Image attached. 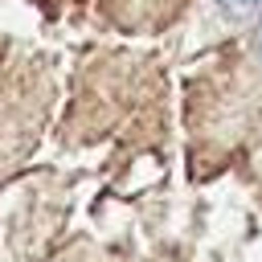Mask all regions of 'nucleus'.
I'll return each instance as SVG.
<instances>
[{"label": "nucleus", "instance_id": "obj_2", "mask_svg": "<svg viewBox=\"0 0 262 262\" xmlns=\"http://www.w3.org/2000/svg\"><path fill=\"white\" fill-rule=\"evenodd\" d=\"M258 57H262V20H258Z\"/></svg>", "mask_w": 262, "mask_h": 262}, {"label": "nucleus", "instance_id": "obj_1", "mask_svg": "<svg viewBox=\"0 0 262 262\" xmlns=\"http://www.w3.org/2000/svg\"><path fill=\"white\" fill-rule=\"evenodd\" d=\"M225 16L233 20H246V16H262V0H217Z\"/></svg>", "mask_w": 262, "mask_h": 262}]
</instances>
